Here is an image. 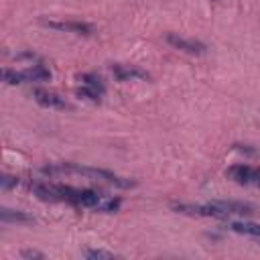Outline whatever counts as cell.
Instances as JSON below:
<instances>
[{
  "label": "cell",
  "mask_w": 260,
  "mask_h": 260,
  "mask_svg": "<svg viewBox=\"0 0 260 260\" xmlns=\"http://www.w3.org/2000/svg\"><path fill=\"white\" fill-rule=\"evenodd\" d=\"M41 173H43V175H47V177L79 175V177H83V179H89V181H104V183H110V185H116V187H132V185H134L130 179L118 177V175H116V173H112V171L95 169V167H81V165H73V162H63V165L43 167V169H41Z\"/></svg>",
  "instance_id": "obj_1"
},
{
  "label": "cell",
  "mask_w": 260,
  "mask_h": 260,
  "mask_svg": "<svg viewBox=\"0 0 260 260\" xmlns=\"http://www.w3.org/2000/svg\"><path fill=\"white\" fill-rule=\"evenodd\" d=\"M171 207L179 213L197 215V217H228V213H225V209L221 207L219 201H211V203H173Z\"/></svg>",
  "instance_id": "obj_2"
},
{
  "label": "cell",
  "mask_w": 260,
  "mask_h": 260,
  "mask_svg": "<svg viewBox=\"0 0 260 260\" xmlns=\"http://www.w3.org/2000/svg\"><path fill=\"white\" fill-rule=\"evenodd\" d=\"M225 175L240 183V185H258L260 187V169L258 167H252V165H244V162H238V165H232Z\"/></svg>",
  "instance_id": "obj_3"
},
{
  "label": "cell",
  "mask_w": 260,
  "mask_h": 260,
  "mask_svg": "<svg viewBox=\"0 0 260 260\" xmlns=\"http://www.w3.org/2000/svg\"><path fill=\"white\" fill-rule=\"evenodd\" d=\"M165 41L173 47V49H179L183 53H189V55H203L207 51V47L195 39H185L181 35H175V32H167Z\"/></svg>",
  "instance_id": "obj_4"
},
{
  "label": "cell",
  "mask_w": 260,
  "mask_h": 260,
  "mask_svg": "<svg viewBox=\"0 0 260 260\" xmlns=\"http://www.w3.org/2000/svg\"><path fill=\"white\" fill-rule=\"evenodd\" d=\"M112 75L118 79V81H148L150 79V73L140 69V67H134V65H112L110 67Z\"/></svg>",
  "instance_id": "obj_5"
},
{
  "label": "cell",
  "mask_w": 260,
  "mask_h": 260,
  "mask_svg": "<svg viewBox=\"0 0 260 260\" xmlns=\"http://www.w3.org/2000/svg\"><path fill=\"white\" fill-rule=\"evenodd\" d=\"M32 100L47 108V110H69L71 106L65 102V98H61L59 93L55 91H49V89H32Z\"/></svg>",
  "instance_id": "obj_6"
},
{
  "label": "cell",
  "mask_w": 260,
  "mask_h": 260,
  "mask_svg": "<svg viewBox=\"0 0 260 260\" xmlns=\"http://www.w3.org/2000/svg\"><path fill=\"white\" fill-rule=\"evenodd\" d=\"M45 26L61 30V32H75V35H91L93 26L89 22H81V20H43Z\"/></svg>",
  "instance_id": "obj_7"
},
{
  "label": "cell",
  "mask_w": 260,
  "mask_h": 260,
  "mask_svg": "<svg viewBox=\"0 0 260 260\" xmlns=\"http://www.w3.org/2000/svg\"><path fill=\"white\" fill-rule=\"evenodd\" d=\"M28 189L32 191V195H37L43 201H61V195L57 191L55 183H39V181H30Z\"/></svg>",
  "instance_id": "obj_8"
},
{
  "label": "cell",
  "mask_w": 260,
  "mask_h": 260,
  "mask_svg": "<svg viewBox=\"0 0 260 260\" xmlns=\"http://www.w3.org/2000/svg\"><path fill=\"white\" fill-rule=\"evenodd\" d=\"M22 75H24V83H45L51 79V71L43 63L28 65L26 69H22Z\"/></svg>",
  "instance_id": "obj_9"
},
{
  "label": "cell",
  "mask_w": 260,
  "mask_h": 260,
  "mask_svg": "<svg viewBox=\"0 0 260 260\" xmlns=\"http://www.w3.org/2000/svg\"><path fill=\"white\" fill-rule=\"evenodd\" d=\"M0 219L4 223H35L37 219L24 211H18V209H8V207H2L0 209Z\"/></svg>",
  "instance_id": "obj_10"
},
{
  "label": "cell",
  "mask_w": 260,
  "mask_h": 260,
  "mask_svg": "<svg viewBox=\"0 0 260 260\" xmlns=\"http://www.w3.org/2000/svg\"><path fill=\"white\" fill-rule=\"evenodd\" d=\"M228 230L236 232V234H244L250 238L260 240V223H252V221H228L225 223Z\"/></svg>",
  "instance_id": "obj_11"
},
{
  "label": "cell",
  "mask_w": 260,
  "mask_h": 260,
  "mask_svg": "<svg viewBox=\"0 0 260 260\" xmlns=\"http://www.w3.org/2000/svg\"><path fill=\"white\" fill-rule=\"evenodd\" d=\"M77 79H79V83H81V85H87V87H91V89L100 91L102 95L106 93V85H104V81H102L98 75H93V73H81Z\"/></svg>",
  "instance_id": "obj_12"
},
{
  "label": "cell",
  "mask_w": 260,
  "mask_h": 260,
  "mask_svg": "<svg viewBox=\"0 0 260 260\" xmlns=\"http://www.w3.org/2000/svg\"><path fill=\"white\" fill-rule=\"evenodd\" d=\"M120 205H122L120 197H108V195H104L102 201L98 203L95 211H102V213H114V211L120 209Z\"/></svg>",
  "instance_id": "obj_13"
},
{
  "label": "cell",
  "mask_w": 260,
  "mask_h": 260,
  "mask_svg": "<svg viewBox=\"0 0 260 260\" xmlns=\"http://www.w3.org/2000/svg\"><path fill=\"white\" fill-rule=\"evenodd\" d=\"M75 95L81 98V100H85V102H91V104H100L102 98H104L100 91H95V89H91V87H87V85L77 87V89H75Z\"/></svg>",
  "instance_id": "obj_14"
},
{
  "label": "cell",
  "mask_w": 260,
  "mask_h": 260,
  "mask_svg": "<svg viewBox=\"0 0 260 260\" xmlns=\"http://www.w3.org/2000/svg\"><path fill=\"white\" fill-rule=\"evenodd\" d=\"M2 81L8 83V85H20L24 83V75L22 71H14V69H2Z\"/></svg>",
  "instance_id": "obj_15"
},
{
  "label": "cell",
  "mask_w": 260,
  "mask_h": 260,
  "mask_svg": "<svg viewBox=\"0 0 260 260\" xmlns=\"http://www.w3.org/2000/svg\"><path fill=\"white\" fill-rule=\"evenodd\" d=\"M83 256L89 260H114V258H118L114 252H108V250H83Z\"/></svg>",
  "instance_id": "obj_16"
},
{
  "label": "cell",
  "mask_w": 260,
  "mask_h": 260,
  "mask_svg": "<svg viewBox=\"0 0 260 260\" xmlns=\"http://www.w3.org/2000/svg\"><path fill=\"white\" fill-rule=\"evenodd\" d=\"M20 181H18V177H12V175H2L0 177V187L2 189H12V187H16Z\"/></svg>",
  "instance_id": "obj_17"
},
{
  "label": "cell",
  "mask_w": 260,
  "mask_h": 260,
  "mask_svg": "<svg viewBox=\"0 0 260 260\" xmlns=\"http://www.w3.org/2000/svg\"><path fill=\"white\" fill-rule=\"evenodd\" d=\"M20 256H22V258H39V260H43V258H45V256H43L41 252H37V250H24Z\"/></svg>",
  "instance_id": "obj_18"
}]
</instances>
